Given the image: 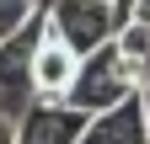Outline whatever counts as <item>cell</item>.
<instances>
[{"label": "cell", "mask_w": 150, "mask_h": 144, "mask_svg": "<svg viewBox=\"0 0 150 144\" xmlns=\"http://www.w3.org/2000/svg\"><path fill=\"white\" fill-rule=\"evenodd\" d=\"M81 144H150V128H145V101L129 96L118 107H107L86 123V139Z\"/></svg>", "instance_id": "5"}, {"label": "cell", "mask_w": 150, "mask_h": 144, "mask_svg": "<svg viewBox=\"0 0 150 144\" xmlns=\"http://www.w3.org/2000/svg\"><path fill=\"white\" fill-rule=\"evenodd\" d=\"M129 96H139V85H134V75H129L123 53L107 43V48H97V53L81 59V75H75V85H70L64 101L81 107L86 117H97V112H107V107H118Z\"/></svg>", "instance_id": "2"}, {"label": "cell", "mask_w": 150, "mask_h": 144, "mask_svg": "<svg viewBox=\"0 0 150 144\" xmlns=\"http://www.w3.org/2000/svg\"><path fill=\"white\" fill-rule=\"evenodd\" d=\"M0 144H16V107L0 96Z\"/></svg>", "instance_id": "9"}, {"label": "cell", "mask_w": 150, "mask_h": 144, "mask_svg": "<svg viewBox=\"0 0 150 144\" xmlns=\"http://www.w3.org/2000/svg\"><path fill=\"white\" fill-rule=\"evenodd\" d=\"M86 112L70 101H27L16 112V144H81L86 139Z\"/></svg>", "instance_id": "3"}, {"label": "cell", "mask_w": 150, "mask_h": 144, "mask_svg": "<svg viewBox=\"0 0 150 144\" xmlns=\"http://www.w3.org/2000/svg\"><path fill=\"white\" fill-rule=\"evenodd\" d=\"M112 48L123 53V64H129V75H134V85L145 91V85H150V27L123 22V27H118V38H112Z\"/></svg>", "instance_id": "7"}, {"label": "cell", "mask_w": 150, "mask_h": 144, "mask_svg": "<svg viewBox=\"0 0 150 144\" xmlns=\"http://www.w3.org/2000/svg\"><path fill=\"white\" fill-rule=\"evenodd\" d=\"M107 6H112V0H107Z\"/></svg>", "instance_id": "12"}, {"label": "cell", "mask_w": 150, "mask_h": 144, "mask_svg": "<svg viewBox=\"0 0 150 144\" xmlns=\"http://www.w3.org/2000/svg\"><path fill=\"white\" fill-rule=\"evenodd\" d=\"M38 6H43V27L81 59L118 38V22H112L107 0H38Z\"/></svg>", "instance_id": "1"}, {"label": "cell", "mask_w": 150, "mask_h": 144, "mask_svg": "<svg viewBox=\"0 0 150 144\" xmlns=\"http://www.w3.org/2000/svg\"><path fill=\"white\" fill-rule=\"evenodd\" d=\"M139 101H145V128H150V85H145V91H139Z\"/></svg>", "instance_id": "11"}, {"label": "cell", "mask_w": 150, "mask_h": 144, "mask_svg": "<svg viewBox=\"0 0 150 144\" xmlns=\"http://www.w3.org/2000/svg\"><path fill=\"white\" fill-rule=\"evenodd\" d=\"M75 75H81V53H70L54 32L43 27L38 32V48H32V69H27V85L38 101H64Z\"/></svg>", "instance_id": "4"}, {"label": "cell", "mask_w": 150, "mask_h": 144, "mask_svg": "<svg viewBox=\"0 0 150 144\" xmlns=\"http://www.w3.org/2000/svg\"><path fill=\"white\" fill-rule=\"evenodd\" d=\"M38 32H43V6H38V22L22 32V38L0 43V96L16 91V85L27 80V69H32V48H38Z\"/></svg>", "instance_id": "6"}, {"label": "cell", "mask_w": 150, "mask_h": 144, "mask_svg": "<svg viewBox=\"0 0 150 144\" xmlns=\"http://www.w3.org/2000/svg\"><path fill=\"white\" fill-rule=\"evenodd\" d=\"M32 22H38V0H0V43L22 38Z\"/></svg>", "instance_id": "8"}, {"label": "cell", "mask_w": 150, "mask_h": 144, "mask_svg": "<svg viewBox=\"0 0 150 144\" xmlns=\"http://www.w3.org/2000/svg\"><path fill=\"white\" fill-rule=\"evenodd\" d=\"M129 22H139V27H150V0H134V16Z\"/></svg>", "instance_id": "10"}]
</instances>
